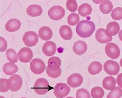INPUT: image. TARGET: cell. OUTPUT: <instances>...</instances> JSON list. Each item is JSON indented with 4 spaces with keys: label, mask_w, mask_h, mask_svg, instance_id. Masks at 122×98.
<instances>
[{
    "label": "cell",
    "mask_w": 122,
    "mask_h": 98,
    "mask_svg": "<svg viewBox=\"0 0 122 98\" xmlns=\"http://www.w3.org/2000/svg\"><path fill=\"white\" fill-rule=\"evenodd\" d=\"M60 34L61 37L64 40H70L73 36L72 30L70 26L64 25L60 28Z\"/></svg>",
    "instance_id": "obj_18"
},
{
    "label": "cell",
    "mask_w": 122,
    "mask_h": 98,
    "mask_svg": "<svg viewBox=\"0 0 122 98\" xmlns=\"http://www.w3.org/2000/svg\"><path fill=\"white\" fill-rule=\"evenodd\" d=\"M87 44L82 40H79L74 43L73 51L78 55H82L87 51Z\"/></svg>",
    "instance_id": "obj_15"
},
{
    "label": "cell",
    "mask_w": 122,
    "mask_h": 98,
    "mask_svg": "<svg viewBox=\"0 0 122 98\" xmlns=\"http://www.w3.org/2000/svg\"><path fill=\"white\" fill-rule=\"evenodd\" d=\"M122 96V90L119 87H114L111 90L107 97L108 98H120Z\"/></svg>",
    "instance_id": "obj_29"
},
{
    "label": "cell",
    "mask_w": 122,
    "mask_h": 98,
    "mask_svg": "<svg viewBox=\"0 0 122 98\" xmlns=\"http://www.w3.org/2000/svg\"><path fill=\"white\" fill-rule=\"evenodd\" d=\"M92 0L94 3L97 4H99L100 3H102L106 0Z\"/></svg>",
    "instance_id": "obj_37"
},
{
    "label": "cell",
    "mask_w": 122,
    "mask_h": 98,
    "mask_svg": "<svg viewBox=\"0 0 122 98\" xmlns=\"http://www.w3.org/2000/svg\"><path fill=\"white\" fill-rule=\"evenodd\" d=\"M105 52L108 57L114 59H118L121 54V51L118 46L112 42L108 43L106 45Z\"/></svg>",
    "instance_id": "obj_8"
},
{
    "label": "cell",
    "mask_w": 122,
    "mask_h": 98,
    "mask_svg": "<svg viewBox=\"0 0 122 98\" xmlns=\"http://www.w3.org/2000/svg\"><path fill=\"white\" fill-rule=\"evenodd\" d=\"M103 69L101 63L97 61H94L91 63L88 68V71L90 75H94L100 73Z\"/></svg>",
    "instance_id": "obj_20"
},
{
    "label": "cell",
    "mask_w": 122,
    "mask_h": 98,
    "mask_svg": "<svg viewBox=\"0 0 122 98\" xmlns=\"http://www.w3.org/2000/svg\"><path fill=\"white\" fill-rule=\"evenodd\" d=\"M50 89L49 82L44 78H39L34 85V90L36 93L40 95H45Z\"/></svg>",
    "instance_id": "obj_2"
},
{
    "label": "cell",
    "mask_w": 122,
    "mask_h": 98,
    "mask_svg": "<svg viewBox=\"0 0 122 98\" xmlns=\"http://www.w3.org/2000/svg\"><path fill=\"white\" fill-rule=\"evenodd\" d=\"M7 43L6 40L3 37H0V51L4 52L7 48Z\"/></svg>",
    "instance_id": "obj_35"
},
{
    "label": "cell",
    "mask_w": 122,
    "mask_h": 98,
    "mask_svg": "<svg viewBox=\"0 0 122 98\" xmlns=\"http://www.w3.org/2000/svg\"><path fill=\"white\" fill-rule=\"evenodd\" d=\"M6 57L10 62L15 64L18 61V55L12 48H10L6 51Z\"/></svg>",
    "instance_id": "obj_26"
},
{
    "label": "cell",
    "mask_w": 122,
    "mask_h": 98,
    "mask_svg": "<svg viewBox=\"0 0 122 98\" xmlns=\"http://www.w3.org/2000/svg\"><path fill=\"white\" fill-rule=\"evenodd\" d=\"M118 36H119L120 40H121V41H122V29L121 31L119 32Z\"/></svg>",
    "instance_id": "obj_38"
},
{
    "label": "cell",
    "mask_w": 122,
    "mask_h": 98,
    "mask_svg": "<svg viewBox=\"0 0 122 98\" xmlns=\"http://www.w3.org/2000/svg\"><path fill=\"white\" fill-rule=\"evenodd\" d=\"M22 40L25 45L29 47L35 46L38 41V34L33 31L25 33L22 37Z\"/></svg>",
    "instance_id": "obj_5"
},
{
    "label": "cell",
    "mask_w": 122,
    "mask_h": 98,
    "mask_svg": "<svg viewBox=\"0 0 122 98\" xmlns=\"http://www.w3.org/2000/svg\"><path fill=\"white\" fill-rule=\"evenodd\" d=\"M117 82L118 86L122 88V73L118 75L117 77Z\"/></svg>",
    "instance_id": "obj_36"
},
{
    "label": "cell",
    "mask_w": 122,
    "mask_h": 98,
    "mask_svg": "<svg viewBox=\"0 0 122 98\" xmlns=\"http://www.w3.org/2000/svg\"><path fill=\"white\" fill-rule=\"evenodd\" d=\"M18 66L11 62L6 63L3 67V72L7 75H14L18 71Z\"/></svg>",
    "instance_id": "obj_19"
},
{
    "label": "cell",
    "mask_w": 122,
    "mask_h": 98,
    "mask_svg": "<svg viewBox=\"0 0 122 98\" xmlns=\"http://www.w3.org/2000/svg\"><path fill=\"white\" fill-rule=\"evenodd\" d=\"M43 53L47 56H51L56 53L57 50V46L53 41H48L44 44L42 46Z\"/></svg>",
    "instance_id": "obj_13"
},
{
    "label": "cell",
    "mask_w": 122,
    "mask_h": 98,
    "mask_svg": "<svg viewBox=\"0 0 122 98\" xmlns=\"http://www.w3.org/2000/svg\"><path fill=\"white\" fill-rule=\"evenodd\" d=\"M78 11L81 16L86 17L91 14L92 11V8L90 5L85 3L79 6Z\"/></svg>",
    "instance_id": "obj_22"
},
{
    "label": "cell",
    "mask_w": 122,
    "mask_h": 98,
    "mask_svg": "<svg viewBox=\"0 0 122 98\" xmlns=\"http://www.w3.org/2000/svg\"><path fill=\"white\" fill-rule=\"evenodd\" d=\"M47 75L52 78H57L59 77L61 73V70L60 68L57 70H52L47 66L46 70Z\"/></svg>",
    "instance_id": "obj_31"
},
{
    "label": "cell",
    "mask_w": 122,
    "mask_h": 98,
    "mask_svg": "<svg viewBox=\"0 0 122 98\" xmlns=\"http://www.w3.org/2000/svg\"><path fill=\"white\" fill-rule=\"evenodd\" d=\"M70 90L69 87L66 83H58L54 88V95L57 98H63L68 95Z\"/></svg>",
    "instance_id": "obj_9"
},
{
    "label": "cell",
    "mask_w": 122,
    "mask_h": 98,
    "mask_svg": "<svg viewBox=\"0 0 122 98\" xmlns=\"http://www.w3.org/2000/svg\"><path fill=\"white\" fill-rule=\"evenodd\" d=\"M42 7L38 5H31L26 9L27 14L32 17L40 16L42 15Z\"/></svg>",
    "instance_id": "obj_16"
},
{
    "label": "cell",
    "mask_w": 122,
    "mask_h": 98,
    "mask_svg": "<svg viewBox=\"0 0 122 98\" xmlns=\"http://www.w3.org/2000/svg\"><path fill=\"white\" fill-rule=\"evenodd\" d=\"M76 97L77 98H90V96L88 90L85 89H80L76 92Z\"/></svg>",
    "instance_id": "obj_33"
},
{
    "label": "cell",
    "mask_w": 122,
    "mask_h": 98,
    "mask_svg": "<svg viewBox=\"0 0 122 98\" xmlns=\"http://www.w3.org/2000/svg\"><path fill=\"white\" fill-rule=\"evenodd\" d=\"M103 87L106 90H110L114 88L116 85V81L115 78L112 76L107 77L103 80Z\"/></svg>",
    "instance_id": "obj_23"
},
{
    "label": "cell",
    "mask_w": 122,
    "mask_h": 98,
    "mask_svg": "<svg viewBox=\"0 0 122 98\" xmlns=\"http://www.w3.org/2000/svg\"><path fill=\"white\" fill-rule=\"evenodd\" d=\"M21 26V23L19 20L16 18H12L7 21L5 27L7 31L12 33L19 30Z\"/></svg>",
    "instance_id": "obj_14"
},
{
    "label": "cell",
    "mask_w": 122,
    "mask_h": 98,
    "mask_svg": "<svg viewBox=\"0 0 122 98\" xmlns=\"http://www.w3.org/2000/svg\"><path fill=\"white\" fill-rule=\"evenodd\" d=\"M7 79H0V91L2 93H5L8 91L9 89L7 88Z\"/></svg>",
    "instance_id": "obj_34"
},
{
    "label": "cell",
    "mask_w": 122,
    "mask_h": 98,
    "mask_svg": "<svg viewBox=\"0 0 122 98\" xmlns=\"http://www.w3.org/2000/svg\"><path fill=\"white\" fill-rule=\"evenodd\" d=\"M120 64L121 65V67L122 68V58L121 59L120 62Z\"/></svg>",
    "instance_id": "obj_39"
},
{
    "label": "cell",
    "mask_w": 122,
    "mask_h": 98,
    "mask_svg": "<svg viewBox=\"0 0 122 98\" xmlns=\"http://www.w3.org/2000/svg\"><path fill=\"white\" fill-rule=\"evenodd\" d=\"M48 65V66L52 70H57L60 68L61 66V59L58 57H51L49 59Z\"/></svg>",
    "instance_id": "obj_25"
},
{
    "label": "cell",
    "mask_w": 122,
    "mask_h": 98,
    "mask_svg": "<svg viewBox=\"0 0 122 98\" xmlns=\"http://www.w3.org/2000/svg\"><path fill=\"white\" fill-rule=\"evenodd\" d=\"M38 35L42 40L47 41L50 40L53 37V31L48 26H43L39 29Z\"/></svg>",
    "instance_id": "obj_17"
},
{
    "label": "cell",
    "mask_w": 122,
    "mask_h": 98,
    "mask_svg": "<svg viewBox=\"0 0 122 98\" xmlns=\"http://www.w3.org/2000/svg\"><path fill=\"white\" fill-rule=\"evenodd\" d=\"M95 29V25L91 21L83 20L79 22L76 31L79 36L82 38L90 37L93 34Z\"/></svg>",
    "instance_id": "obj_1"
},
{
    "label": "cell",
    "mask_w": 122,
    "mask_h": 98,
    "mask_svg": "<svg viewBox=\"0 0 122 98\" xmlns=\"http://www.w3.org/2000/svg\"><path fill=\"white\" fill-rule=\"evenodd\" d=\"M111 18L114 20H121L122 19V8L118 7L113 10L111 14Z\"/></svg>",
    "instance_id": "obj_30"
},
{
    "label": "cell",
    "mask_w": 122,
    "mask_h": 98,
    "mask_svg": "<svg viewBox=\"0 0 122 98\" xmlns=\"http://www.w3.org/2000/svg\"><path fill=\"white\" fill-rule=\"evenodd\" d=\"M103 68L105 72L110 75H118L120 71L119 64L112 60L106 61L103 65Z\"/></svg>",
    "instance_id": "obj_7"
},
{
    "label": "cell",
    "mask_w": 122,
    "mask_h": 98,
    "mask_svg": "<svg viewBox=\"0 0 122 98\" xmlns=\"http://www.w3.org/2000/svg\"><path fill=\"white\" fill-rule=\"evenodd\" d=\"M22 85V78L17 74L11 77L7 82V88L12 92L18 91L21 89Z\"/></svg>",
    "instance_id": "obj_3"
},
{
    "label": "cell",
    "mask_w": 122,
    "mask_h": 98,
    "mask_svg": "<svg viewBox=\"0 0 122 98\" xmlns=\"http://www.w3.org/2000/svg\"><path fill=\"white\" fill-rule=\"evenodd\" d=\"M113 5L110 0H106L102 2L99 6V9L103 14H107L112 11Z\"/></svg>",
    "instance_id": "obj_24"
},
{
    "label": "cell",
    "mask_w": 122,
    "mask_h": 98,
    "mask_svg": "<svg viewBox=\"0 0 122 98\" xmlns=\"http://www.w3.org/2000/svg\"><path fill=\"white\" fill-rule=\"evenodd\" d=\"M48 14L49 18L54 21L62 19L65 14L64 9L60 6H55L49 10Z\"/></svg>",
    "instance_id": "obj_4"
},
{
    "label": "cell",
    "mask_w": 122,
    "mask_h": 98,
    "mask_svg": "<svg viewBox=\"0 0 122 98\" xmlns=\"http://www.w3.org/2000/svg\"><path fill=\"white\" fill-rule=\"evenodd\" d=\"M120 27L119 24L116 22H112L107 25L106 31L110 35L114 36L119 32Z\"/></svg>",
    "instance_id": "obj_21"
},
{
    "label": "cell",
    "mask_w": 122,
    "mask_h": 98,
    "mask_svg": "<svg viewBox=\"0 0 122 98\" xmlns=\"http://www.w3.org/2000/svg\"><path fill=\"white\" fill-rule=\"evenodd\" d=\"M18 59L22 63H27L30 62L33 57L32 50L28 47L21 48L18 52Z\"/></svg>",
    "instance_id": "obj_11"
},
{
    "label": "cell",
    "mask_w": 122,
    "mask_h": 98,
    "mask_svg": "<svg viewBox=\"0 0 122 98\" xmlns=\"http://www.w3.org/2000/svg\"><path fill=\"white\" fill-rule=\"evenodd\" d=\"M91 95L93 98H103L104 96V90L99 86L94 87L91 91Z\"/></svg>",
    "instance_id": "obj_27"
},
{
    "label": "cell",
    "mask_w": 122,
    "mask_h": 98,
    "mask_svg": "<svg viewBox=\"0 0 122 98\" xmlns=\"http://www.w3.org/2000/svg\"><path fill=\"white\" fill-rule=\"evenodd\" d=\"M30 70L36 75H40L45 70L46 66L42 59L35 58L33 59L30 64Z\"/></svg>",
    "instance_id": "obj_6"
},
{
    "label": "cell",
    "mask_w": 122,
    "mask_h": 98,
    "mask_svg": "<svg viewBox=\"0 0 122 98\" xmlns=\"http://www.w3.org/2000/svg\"><path fill=\"white\" fill-rule=\"evenodd\" d=\"M95 38L99 43L106 44L112 40V37L103 28L98 29L95 33Z\"/></svg>",
    "instance_id": "obj_10"
},
{
    "label": "cell",
    "mask_w": 122,
    "mask_h": 98,
    "mask_svg": "<svg viewBox=\"0 0 122 98\" xmlns=\"http://www.w3.org/2000/svg\"><path fill=\"white\" fill-rule=\"evenodd\" d=\"M66 6L68 11L72 12H75L77 9V3L75 0H68Z\"/></svg>",
    "instance_id": "obj_32"
},
{
    "label": "cell",
    "mask_w": 122,
    "mask_h": 98,
    "mask_svg": "<svg viewBox=\"0 0 122 98\" xmlns=\"http://www.w3.org/2000/svg\"><path fill=\"white\" fill-rule=\"evenodd\" d=\"M83 81V77L80 74L74 73L68 77L67 83L71 87L75 88L80 86L82 84Z\"/></svg>",
    "instance_id": "obj_12"
},
{
    "label": "cell",
    "mask_w": 122,
    "mask_h": 98,
    "mask_svg": "<svg viewBox=\"0 0 122 98\" xmlns=\"http://www.w3.org/2000/svg\"><path fill=\"white\" fill-rule=\"evenodd\" d=\"M80 21L79 15L76 13H72L68 16L67 21L68 25L71 26H75Z\"/></svg>",
    "instance_id": "obj_28"
}]
</instances>
